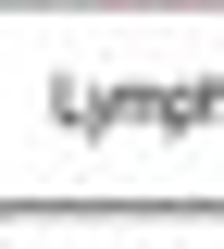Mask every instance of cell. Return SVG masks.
Segmentation results:
<instances>
[{"instance_id":"1","label":"cell","mask_w":224,"mask_h":249,"mask_svg":"<svg viewBox=\"0 0 224 249\" xmlns=\"http://www.w3.org/2000/svg\"><path fill=\"white\" fill-rule=\"evenodd\" d=\"M112 13H174V0H112Z\"/></svg>"}]
</instances>
